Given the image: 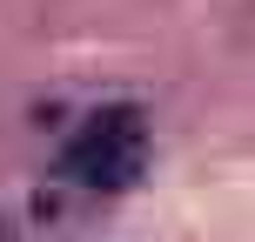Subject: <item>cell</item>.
I'll list each match as a JSON object with an SVG mask.
<instances>
[{"instance_id":"6da1fadb","label":"cell","mask_w":255,"mask_h":242,"mask_svg":"<svg viewBox=\"0 0 255 242\" xmlns=\"http://www.w3.org/2000/svg\"><path fill=\"white\" fill-rule=\"evenodd\" d=\"M148 155V128H141V108H101L88 115L74 141H67V175L88 182V189H128Z\"/></svg>"}]
</instances>
